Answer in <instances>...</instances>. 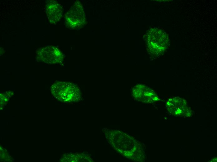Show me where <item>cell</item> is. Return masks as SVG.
Wrapping results in <instances>:
<instances>
[{
	"instance_id": "cell-1",
	"label": "cell",
	"mask_w": 217,
	"mask_h": 162,
	"mask_svg": "<svg viewBox=\"0 0 217 162\" xmlns=\"http://www.w3.org/2000/svg\"><path fill=\"white\" fill-rule=\"evenodd\" d=\"M102 131L109 144L121 155L134 161L145 160V148L140 141L119 130L104 128Z\"/></svg>"
},
{
	"instance_id": "cell-2",
	"label": "cell",
	"mask_w": 217,
	"mask_h": 162,
	"mask_svg": "<svg viewBox=\"0 0 217 162\" xmlns=\"http://www.w3.org/2000/svg\"><path fill=\"white\" fill-rule=\"evenodd\" d=\"M51 91L54 97L61 102H75L82 98L80 88L76 84L69 82H56L52 85Z\"/></svg>"
},
{
	"instance_id": "cell-3",
	"label": "cell",
	"mask_w": 217,
	"mask_h": 162,
	"mask_svg": "<svg viewBox=\"0 0 217 162\" xmlns=\"http://www.w3.org/2000/svg\"><path fill=\"white\" fill-rule=\"evenodd\" d=\"M85 22V15L82 5L80 1H75L65 14V25L69 29H76L83 27Z\"/></svg>"
},
{
	"instance_id": "cell-4",
	"label": "cell",
	"mask_w": 217,
	"mask_h": 162,
	"mask_svg": "<svg viewBox=\"0 0 217 162\" xmlns=\"http://www.w3.org/2000/svg\"><path fill=\"white\" fill-rule=\"evenodd\" d=\"M37 58L44 63L55 64L62 63L64 55L57 47L49 45L41 48L36 51Z\"/></svg>"
},
{
	"instance_id": "cell-5",
	"label": "cell",
	"mask_w": 217,
	"mask_h": 162,
	"mask_svg": "<svg viewBox=\"0 0 217 162\" xmlns=\"http://www.w3.org/2000/svg\"><path fill=\"white\" fill-rule=\"evenodd\" d=\"M132 94L136 100L144 102L154 103L158 101L159 99L153 90L143 84L135 86L132 89Z\"/></svg>"
},
{
	"instance_id": "cell-6",
	"label": "cell",
	"mask_w": 217,
	"mask_h": 162,
	"mask_svg": "<svg viewBox=\"0 0 217 162\" xmlns=\"http://www.w3.org/2000/svg\"><path fill=\"white\" fill-rule=\"evenodd\" d=\"M166 107L169 112L175 116L188 117L191 113L186 101L180 98L169 99L167 102Z\"/></svg>"
},
{
	"instance_id": "cell-7",
	"label": "cell",
	"mask_w": 217,
	"mask_h": 162,
	"mask_svg": "<svg viewBox=\"0 0 217 162\" xmlns=\"http://www.w3.org/2000/svg\"><path fill=\"white\" fill-rule=\"evenodd\" d=\"M45 11L49 21L52 24L57 23L62 16V7L55 0H47L46 1Z\"/></svg>"
},
{
	"instance_id": "cell-8",
	"label": "cell",
	"mask_w": 217,
	"mask_h": 162,
	"mask_svg": "<svg viewBox=\"0 0 217 162\" xmlns=\"http://www.w3.org/2000/svg\"><path fill=\"white\" fill-rule=\"evenodd\" d=\"M62 162H93L88 155L84 153H70L64 155L60 160Z\"/></svg>"
},
{
	"instance_id": "cell-9",
	"label": "cell",
	"mask_w": 217,
	"mask_h": 162,
	"mask_svg": "<svg viewBox=\"0 0 217 162\" xmlns=\"http://www.w3.org/2000/svg\"><path fill=\"white\" fill-rule=\"evenodd\" d=\"M9 96L5 94H0L1 106L4 105L8 101Z\"/></svg>"
}]
</instances>
